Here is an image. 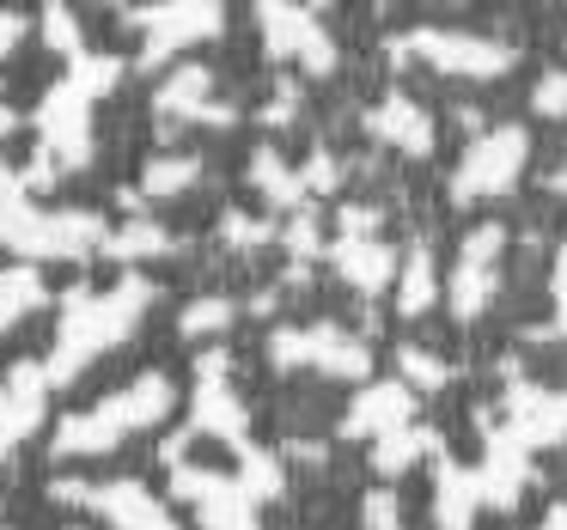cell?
Listing matches in <instances>:
<instances>
[{
    "label": "cell",
    "instance_id": "obj_1",
    "mask_svg": "<svg viewBox=\"0 0 567 530\" xmlns=\"http://www.w3.org/2000/svg\"><path fill=\"white\" fill-rule=\"evenodd\" d=\"M518 165H525V128H501V135H488L476 153H470V165L457 172V196H488V189H513Z\"/></svg>",
    "mask_w": 567,
    "mask_h": 530
},
{
    "label": "cell",
    "instance_id": "obj_2",
    "mask_svg": "<svg viewBox=\"0 0 567 530\" xmlns=\"http://www.w3.org/2000/svg\"><path fill=\"white\" fill-rule=\"evenodd\" d=\"M537 111L543 116H567V74H549L537 86Z\"/></svg>",
    "mask_w": 567,
    "mask_h": 530
}]
</instances>
